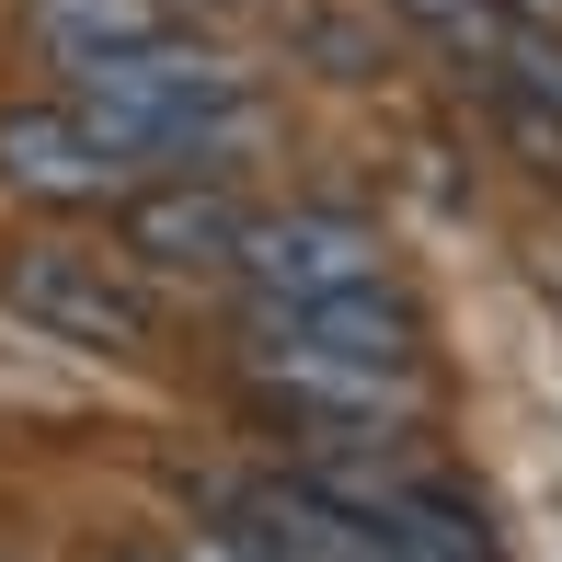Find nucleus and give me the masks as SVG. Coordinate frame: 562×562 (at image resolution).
I'll list each match as a JSON object with an SVG mask.
<instances>
[{
  "label": "nucleus",
  "mask_w": 562,
  "mask_h": 562,
  "mask_svg": "<svg viewBox=\"0 0 562 562\" xmlns=\"http://www.w3.org/2000/svg\"><path fill=\"white\" fill-rule=\"evenodd\" d=\"M218 517L265 562H494L482 505L437 471H402L379 437H334L288 482H218Z\"/></svg>",
  "instance_id": "nucleus-1"
},
{
  "label": "nucleus",
  "mask_w": 562,
  "mask_h": 562,
  "mask_svg": "<svg viewBox=\"0 0 562 562\" xmlns=\"http://www.w3.org/2000/svg\"><path fill=\"white\" fill-rule=\"evenodd\" d=\"M149 184H161V161L138 138H115L81 92L69 104H0V195H23V207H126Z\"/></svg>",
  "instance_id": "nucleus-2"
},
{
  "label": "nucleus",
  "mask_w": 562,
  "mask_h": 562,
  "mask_svg": "<svg viewBox=\"0 0 562 562\" xmlns=\"http://www.w3.org/2000/svg\"><path fill=\"white\" fill-rule=\"evenodd\" d=\"M0 299H12V322H35V334H58V345H92V356H138L161 334L149 276L126 265V252H92V241H23L12 265H0Z\"/></svg>",
  "instance_id": "nucleus-3"
},
{
  "label": "nucleus",
  "mask_w": 562,
  "mask_h": 562,
  "mask_svg": "<svg viewBox=\"0 0 562 562\" xmlns=\"http://www.w3.org/2000/svg\"><path fill=\"white\" fill-rule=\"evenodd\" d=\"M241 379L276 414L322 425V437H379V425L425 414V368H356V356H299V345H241Z\"/></svg>",
  "instance_id": "nucleus-4"
},
{
  "label": "nucleus",
  "mask_w": 562,
  "mask_h": 562,
  "mask_svg": "<svg viewBox=\"0 0 562 562\" xmlns=\"http://www.w3.org/2000/svg\"><path fill=\"white\" fill-rule=\"evenodd\" d=\"M241 345H299V356H356V368H425V322L391 276L322 299H241Z\"/></svg>",
  "instance_id": "nucleus-5"
},
{
  "label": "nucleus",
  "mask_w": 562,
  "mask_h": 562,
  "mask_svg": "<svg viewBox=\"0 0 562 562\" xmlns=\"http://www.w3.org/2000/svg\"><path fill=\"white\" fill-rule=\"evenodd\" d=\"M379 229L368 218H345V207H288V218H252V241H241V299H322V288H368V276H391L379 265Z\"/></svg>",
  "instance_id": "nucleus-6"
},
{
  "label": "nucleus",
  "mask_w": 562,
  "mask_h": 562,
  "mask_svg": "<svg viewBox=\"0 0 562 562\" xmlns=\"http://www.w3.org/2000/svg\"><path fill=\"white\" fill-rule=\"evenodd\" d=\"M115 218H126V252L161 265V276H229L241 241H252V207L229 195V172H172V184L126 195Z\"/></svg>",
  "instance_id": "nucleus-7"
},
{
  "label": "nucleus",
  "mask_w": 562,
  "mask_h": 562,
  "mask_svg": "<svg viewBox=\"0 0 562 562\" xmlns=\"http://www.w3.org/2000/svg\"><path fill=\"white\" fill-rule=\"evenodd\" d=\"M23 35L46 46V69H81V58H126V46L184 35V0H23Z\"/></svg>",
  "instance_id": "nucleus-8"
},
{
  "label": "nucleus",
  "mask_w": 562,
  "mask_h": 562,
  "mask_svg": "<svg viewBox=\"0 0 562 562\" xmlns=\"http://www.w3.org/2000/svg\"><path fill=\"white\" fill-rule=\"evenodd\" d=\"M195 562H265V551H241V540H207V551H195Z\"/></svg>",
  "instance_id": "nucleus-9"
}]
</instances>
